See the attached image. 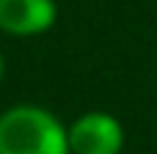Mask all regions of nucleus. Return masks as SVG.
I'll use <instances>...</instances> for the list:
<instances>
[{"label": "nucleus", "mask_w": 157, "mask_h": 154, "mask_svg": "<svg viewBox=\"0 0 157 154\" xmlns=\"http://www.w3.org/2000/svg\"><path fill=\"white\" fill-rule=\"evenodd\" d=\"M0 154H72L66 127L39 105H14L0 116Z\"/></svg>", "instance_id": "obj_1"}, {"label": "nucleus", "mask_w": 157, "mask_h": 154, "mask_svg": "<svg viewBox=\"0 0 157 154\" xmlns=\"http://www.w3.org/2000/svg\"><path fill=\"white\" fill-rule=\"evenodd\" d=\"M55 0H0V30L8 36H39L55 25Z\"/></svg>", "instance_id": "obj_3"}, {"label": "nucleus", "mask_w": 157, "mask_h": 154, "mask_svg": "<svg viewBox=\"0 0 157 154\" xmlns=\"http://www.w3.org/2000/svg\"><path fill=\"white\" fill-rule=\"evenodd\" d=\"M72 154H119L124 146V130L116 116L91 110L66 127Z\"/></svg>", "instance_id": "obj_2"}, {"label": "nucleus", "mask_w": 157, "mask_h": 154, "mask_svg": "<svg viewBox=\"0 0 157 154\" xmlns=\"http://www.w3.org/2000/svg\"><path fill=\"white\" fill-rule=\"evenodd\" d=\"M3 69H6V66H3V52H0V80H3Z\"/></svg>", "instance_id": "obj_4"}]
</instances>
